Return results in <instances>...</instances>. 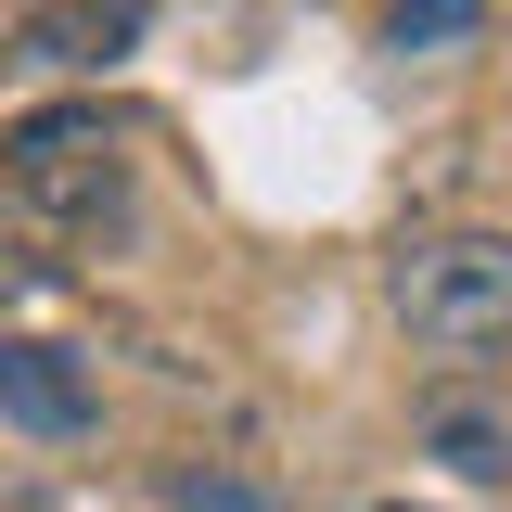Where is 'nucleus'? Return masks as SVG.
I'll list each match as a JSON object with an SVG mask.
<instances>
[{"instance_id": "f257e3e1", "label": "nucleus", "mask_w": 512, "mask_h": 512, "mask_svg": "<svg viewBox=\"0 0 512 512\" xmlns=\"http://www.w3.org/2000/svg\"><path fill=\"white\" fill-rule=\"evenodd\" d=\"M384 308L423 359H500L512 346V231L500 218H436L384 256Z\"/></svg>"}, {"instance_id": "f03ea898", "label": "nucleus", "mask_w": 512, "mask_h": 512, "mask_svg": "<svg viewBox=\"0 0 512 512\" xmlns=\"http://www.w3.org/2000/svg\"><path fill=\"white\" fill-rule=\"evenodd\" d=\"M0 180L52 231H116L128 218V128L103 103H39V116L0 128Z\"/></svg>"}, {"instance_id": "7ed1b4c3", "label": "nucleus", "mask_w": 512, "mask_h": 512, "mask_svg": "<svg viewBox=\"0 0 512 512\" xmlns=\"http://www.w3.org/2000/svg\"><path fill=\"white\" fill-rule=\"evenodd\" d=\"M141 39H154V0H13L0 13L13 77H116Z\"/></svg>"}, {"instance_id": "20e7f679", "label": "nucleus", "mask_w": 512, "mask_h": 512, "mask_svg": "<svg viewBox=\"0 0 512 512\" xmlns=\"http://www.w3.org/2000/svg\"><path fill=\"white\" fill-rule=\"evenodd\" d=\"M0 423H26V436H90L103 423V384H90V359L77 346H52V333H0Z\"/></svg>"}, {"instance_id": "39448f33", "label": "nucleus", "mask_w": 512, "mask_h": 512, "mask_svg": "<svg viewBox=\"0 0 512 512\" xmlns=\"http://www.w3.org/2000/svg\"><path fill=\"white\" fill-rule=\"evenodd\" d=\"M410 436H423V461H448L461 487H512V397H474V384H436V397L410 410Z\"/></svg>"}, {"instance_id": "423d86ee", "label": "nucleus", "mask_w": 512, "mask_h": 512, "mask_svg": "<svg viewBox=\"0 0 512 512\" xmlns=\"http://www.w3.org/2000/svg\"><path fill=\"white\" fill-rule=\"evenodd\" d=\"M474 13L487 0H384V52H448V39H474Z\"/></svg>"}, {"instance_id": "0eeeda50", "label": "nucleus", "mask_w": 512, "mask_h": 512, "mask_svg": "<svg viewBox=\"0 0 512 512\" xmlns=\"http://www.w3.org/2000/svg\"><path fill=\"white\" fill-rule=\"evenodd\" d=\"M167 512H295V500H269L256 474H205V461H180V474H167Z\"/></svg>"}]
</instances>
